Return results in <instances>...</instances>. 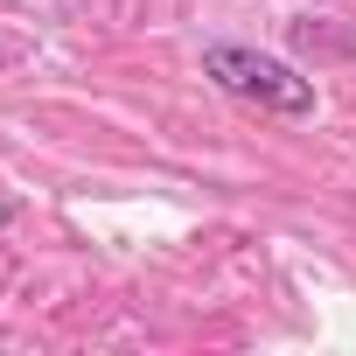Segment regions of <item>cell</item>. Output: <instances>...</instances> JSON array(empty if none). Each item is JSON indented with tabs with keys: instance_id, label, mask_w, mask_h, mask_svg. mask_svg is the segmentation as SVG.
<instances>
[{
	"instance_id": "cell-1",
	"label": "cell",
	"mask_w": 356,
	"mask_h": 356,
	"mask_svg": "<svg viewBox=\"0 0 356 356\" xmlns=\"http://www.w3.org/2000/svg\"><path fill=\"white\" fill-rule=\"evenodd\" d=\"M203 77H210L217 91L259 105V112H280V119H307V112H314V77H300V70H286L280 56H259V49H245V42H210V49H203Z\"/></svg>"
},
{
	"instance_id": "cell-2",
	"label": "cell",
	"mask_w": 356,
	"mask_h": 356,
	"mask_svg": "<svg viewBox=\"0 0 356 356\" xmlns=\"http://www.w3.org/2000/svg\"><path fill=\"white\" fill-rule=\"evenodd\" d=\"M8 224H15V203H0V231H8Z\"/></svg>"
},
{
	"instance_id": "cell-3",
	"label": "cell",
	"mask_w": 356,
	"mask_h": 356,
	"mask_svg": "<svg viewBox=\"0 0 356 356\" xmlns=\"http://www.w3.org/2000/svg\"><path fill=\"white\" fill-rule=\"evenodd\" d=\"M0 70H8V49H0Z\"/></svg>"
}]
</instances>
